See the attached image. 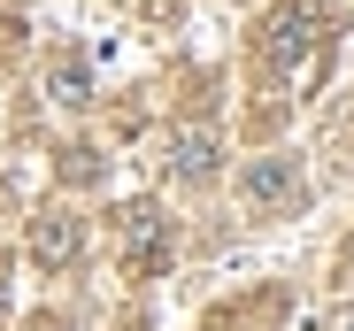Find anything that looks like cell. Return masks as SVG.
Returning <instances> with one entry per match:
<instances>
[{
	"instance_id": "obj_5",
	"label": "cell",
	"mask_w": 354,
	"mask_h": 331,
	"mask_svg": "<svg viewBox=\"0 0 354 331\" xmlns=\"http://www.w3.org/2000/svg\"><path fill=\"white\" fill-rule=\"evenodd\" d=\"M331 331H354V316H339V323H331Z\"/></svg>"
},
{
	"instance_id": "obj_6",
	"label": "cell",
	"mask_w": 354,
	"mask_h": 331,
	"mask_svg": "<svg viewBox=\"0 0 354 331\" xmlns=\"http://www.w3.org/2000/svg\"><path fill=\"white\" fill-rule=\"evenodd\" d=\"M0 293H8V278H0Z\"/></svg>"
},
{
	"instance_id": "obj_2",
	"label": "cell",
	"mask_w": 354,
	"mask_h": 331,
	"mask_svg": "<svg viewBox=\"0 0 354 331\" xmlns=\"http://www.w3.org/2000/svg\"><path fill=\"white\" fill-rule=\"evenodd\" d=\"M124 247H131L139 269L162 262V224H154V208H124Z\"/></svg>"
},
{
	"instance_id": "obj_1",
	"label": "cell",
	"mask_w": 354,
	"mask_h": 331,
	"mask_svg": "<svg viewBox=\"0 0 354 331\" xmlns=\"http://www.w3.org/2000/svg\"><path fill=\"white\" fill-rule=\"evenodd\" d=\"M247 200H254V208H292V200H301L292 162H254V170H247Z\"/></svg>"
},
{
	"instance_id": "obj_4",
	"label": "cell",
	"mask_w": 354,
	"mask_h": 331,
	"mask_svg": "<svg viewBox=\"0 0 354 331\" xmlns=\"http://www.w3.org/2000/svg\"><path fill=\"white\" fill-rule=\"evenodd\" d=\"M177 178H208V139H201V131L177 139Z\"/></svg>"
},
{
	"instance_id": "obj_3",
	"label": "cell",
	"mask_w": 354,
	"mask_h": 331,
	"mask_svg": "<svg viewBox=\"0 0 354 331\" xmlns=\"http://www.w3.org/2000/svg\"><path fill=\"white\" fill-rule=\"evenodd\" d=\"M31 247H39L46 262H70V254H77V231L62 224V216H54V224H46V216H39V231H31Z\"/></svg>"
}]
</instances>
